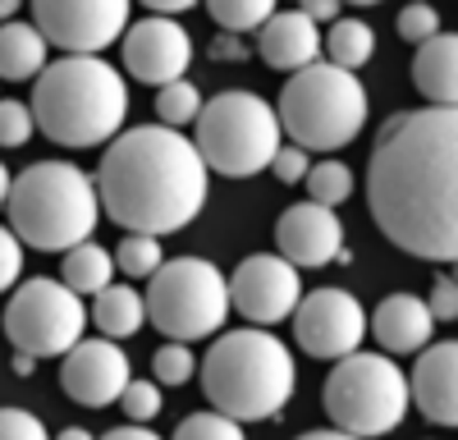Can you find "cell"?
Instances as JSON below:
<instances>
[{
	"label": "cell",
	"mask_w": 458,
	"mask_h": 440,
	"mask_svg": "<svg viewBox=\"0 0 458 440\" xmlns=\"http://www.w3.org/2000/svg\"><path fill=\"white\" fill-rule=\"evenodd\" d=\"M458 110L427 106L386 120L367 165V202L394 248L454 267L458 257Z\"/></svg>",
	"instance_id": "obj_1"
},
{
	"label": "cell",
	"mask_w": 458,
	"mask_h": 440,
	"mask_svg": "<svg viewBox=\"0 0 458 440\" xmlns=\"http://www.w3.org/2000/svg\"><path fill=\"white\" fill-rule=\"evenodd\" d=\"M92 183L101 211L114 225H124L129 234L165 239L179 234L188 220H198V211L207 207L211 170L179 129L142 124L106 147Z\"/></svg>",
	"instance_id": "obj_2"
},
{
	"label": "cell",
	"mask_w": 458,
	"mask_h": 440,
	"mask_svg": "<svg viewBox=\"0 0 458 440\" xmlns=\"http://www.w3.org/2000/svg\"><path fill=\"white\" fill-rule=\"evenodd\" d=\"M32 124L60 147H101L114 142L129 115L124 73L101 55H64L37 73Z\"/></svg>",
	"instance_id": "obj_3"
},
{
	"label": "cell",
	"mask_w": 458,
	"mask_h": 440,
	"mask_svg": "<svg viewBox=\"0 0 458 440\" xmlns=\"http://www.w3.org/2000/svg\"><path fill=\"white\" fill-rule=\"evenodd\" d=\"M293 381H298L293 353L271 330H229L202 358V390L211 413L239 427L280 418L293 394Z\"/></svg>",
	"instance_id": "obj_4"
},
{
	"label": "cell",
	"mask_w": 458,
	"mask_h": 440,
	"mask_svg": "<svg viewBox=\"0 0 458 440\" xmlns=\"http://www.w3.org/2000/svg\"><path fill=\"white\" fill-rule=\"evenodd\" d=\"M10 234L37 252H69L92 239L101 202L88 170L69 161H37L10 179Z\"/></svg>",
	"instance_id": "obj_5"
},
{
	"label": "cell",
	"mask_w": 458,
	"mask_h": 440,
	"mask_svg": "<svg viewBox=\"0 0 458 440\" xmlns=\"http://www.w3.org/2000/svg\"><path fill=\"white\" fill-rule=\"evenodd\" d=\"M280 133L293 138L298 152H335L349 147L367 124V88L358 73H344L326 60L298 69L276 106Z\"/></svg>",
	"instance_id": "obj_6"
},
{
	"label": "cell",
	"mask_w": 458,
	"mask_h": 440,
	"mask_svg": "<svg viewBox=\"0 0 458 440\" xmlns=\"http://www.w3.org/2000/svg\"><path fill=\"white\" fill-rule=\"evenodd\" d=\"M321 403L335 422V431L353 440H376L403 422L408 413V377L386 353H349L330 367Z\"/></svg>",
	"instance_id": "obj_7"
},
{
	"label": "cell",
	"mask_w": 458,
	"mask_h": 440,
	"mask_svg": "<svg viewBox=\"0 0 458 440\" xmlns=\"http://www.w3.org/2000/svg\"><path fill=\"white\" fill-rule=\"evenodd\" d=\"M198 157L207 170L229 179H248L276 161L284 147L276 106H266L257 92H220L198 110Z\"/></svg>",
	"instance_id": "obj_8"
},
{
	"label": "cell",
	"mask_w": 458,
	"mask_h": 440,
	"mask_svg": "<svg viewBox=\"0 0 458 440\" xmlns=\"http://www.w3.org/2000/svg\"><path fill=\"white\" fill-rule=\"evenodd\" d=\"M142 308H147V321H157L161 335H170V344L207 340L229 317L225 271L207 262V257L161 262V271L151 275V289L142 293Z\"/></svg>",
	"instance_id": "obj_9"
},
{
	"label": "cell",
	"mask_w": 458,
	"mask_h": 440,
	"mask_svg": "<svg viewBox=\"0 0 458 440\" xmlns=\"http://www.w3.org/2000/svg\"><path fill=\"white\" fill-rule=\"evenodd\" d=\"M88 330V308L60 280L37 275L10 293L5 335L28 358H64Z\"/></svg>",
	"instance_id": "obj_10"
},
{
	"label": "cell",
	"mask_w": 458,
	"mask_h": 440,
	"mask_svg": "<svg viewBox=\"0 0 458 440\" xmlns=\"http://www.w3.org/2000/svg\"><path fill=\"white\" fill-rule=\"evenodd\" d=\"M32 28L69 55H97L129 28V0H37Z\"/></svg>",
	"instance_id": "obj_11"
},
{
	"label": "cell",
	"mask_w": 458,
	"mask_h": 440,
	"mask_svg": "<svg viewBox=\"0 0 458 440\" xmlns=\"http://www.w3.org/2000/svg\"><path fill=\"white\" fill-rule=\"evenodd\" d=\"M293 335L302 353L339 362L362 349L367 340V312L349 289H312L308 299H298L293 308Z\"/></svg>",
	"instance_id": "obj_12"
},
{
	"label": "cell",
	"mask_w": 458,
	"mask_h": 440,
	"mask_svg": "<svg viewBox=\"0 0 458 440\" xmlns=\"http://www.w3.org/2000/svg\"><path fill=\"white\" fill-rule=\"evenodd\" d=\"M229 284V308H239L257 330L261 326H280L284 317H293L298 299H302V280L284 257L271 252H252L239 262V271L225 280Z\"/></svg>",
	"instance_id": "obj_13"
},
{
	"label": "cell",
	"mask_w": 458,
	"mask_h": 440,
	"mask_svg": "<svg viewBox=\"0 0 458 440\" xmlns=\"http://www.w3.org/2000/svg\"><path fill=\"white\" fill-rule=\"evenodd\" d=\"M188 60H193V37L183 32V23L147 14L124 28V69L138 83H151V88L179 83Z\"/></svg>",
	"instance_id": "obj_14"
},
{
	"label": "cell",
	"mask_w": 458,
	"mask_h": 440,
	"mask_svg": "<svg viewBox=\"0 0 458 440\" xmlns=\"http://www.w3.org/2000/svg\"><path fill=\"white\" fill-rule=\"evenodd\" d=\"M129 353L110 340H79L64 353L60 367V385L73 403H88V409H106L124 394L129 385Z\"/></svg>",
	"instance_id": "obj_15"
},
{
	"label": "cell",
	"mask_w": 458,
	"mask_h": 440,
	"mask_svg": "<svg viewBox=\"0 0 458 440\" xmlns=\"http://www.w3.org/2000/svg\"><path fill=\"white\" fill-rule=\"evenodd\" d=\"M276 248L293 271L326 267V262H339V252H344V225H339L335 211H326L317 202H298L280 216Z\"/></svg>",
	"instance_id": "obj_16"
},
{
	"label": "cell",
	"mask_w": 458,
	"mask_h": 440,
	"mask_svg": "<svg viewBox=\"0 0 458 440\" xmlns=\"http://www.w3.org/2000/svg\"><path fill=\"white\" fill-rule=\"evenodd\" d=\"M408 399H417L422 418L436 427L458 422V344L454 340L422 349V358L412 367V381H408Z\"/></svg>",
	"instance_id": "obj_17"
},
{
	"label": "cell",
	"mask_w": 458,
	"mask_h": 440,
	"mask_svg": "<svg viewBox=\"0 0 458 440\" xmlns=\"http://www.w3.org/2000/svg\"><path fill=\"white\" fill-rule=\"evenodd\" d=\"M257 55L271 64V69H308L321 60V28H312L298 10H284V14H271L261 28H257Z\"/></svg>",
	"instance_id": "obj_18"
},
{
	"label": "cell",
	"mask_w": 458,
	"mask_h": 440,
	"mask_svg": "<svg viewBox=\"0 0 458 440\" xmlns=\"http://www.w3.org/2000/svg\"><path fill=\"white\" fill-rule=\"evenodd\" d=\"M367 330L380 340V349L390 353H412V349H427L436 335V321L427 312L422 299L412 293H390L386 303H376V312L367 317Z\"/></svg>",
	"instance_id": "obj_19"
},
{
	"label": "cell",
	"mask_w": 458,
	"mask_h": 440,
	"mask_svg": "<svg viewBox=\"0 0 458 440\" xmlns=\"http://www.w3.org/2000/svg\"><path fill=\"white\" fill-rule=\"evenodd\" d=\"M412 83L431 106L454 110V101H458V37L454 32H436L431 42L417 47Z\"/></svg>",
	"instance_id": "obj_20"
},
{
	"label": "cell",
	"mask_w": 458,
	"mask_h": 440,
	"mask_svg": "<svg viewBox=\"0 0 458 440\" xmlns=\"http://www.w3.org/2000/svg\"><path fill=\"white\" fill-rule=\"evenodd\" d=\"M92 321L101 330V340L120 344L129 335H138L142 321H147V308H142V293L133 284H106L97 293V308H92Z\"/></svg>",
	"instance_id": "obj_21"
},
{
	"label": "cell",
	"mask_w": 458,
	"mask_h": 440,
	"mask_svg": "<svg viewBox=\"0 0 458 440\" xmlns=\"http://www.w3.org/2000/svg\"><path fill=\"white\" fill-rule=\"evenodd\" d=\"M47 69V42H42V32H37L32 23H0V79H32V73H42Z\"/></svg>",
	"instance_id": "obj_22"
},
{
	"label": "cell",
	"mask_w": 458,
	"mask_h": 440,
	"mask_svg": "<svg viewBox=\"0 0 458 440\" xmlns=\"http://www.w3.org/2000/svg\"><path fill=\"white\" fill-rule=\"evenodd\" d=\"M69 293H101L106 284H114V257H110V248H101V243H79V248H69L64 252V280H60Z\"/></svg>",
	"instance_id": "obj_23"
},
{
	"label": "cell",
	"mask_w": 458,
	"mask_h": 440,
	"mask_svg": "<svg viewBox=\"0 0 458 440\" xmlns=\"http://www.w3.org/2000/svg\"><path fill=\"white\" fill-rule=\"evenodd\" d=\"M321 51L330 55L326 64H335V69H344V73H353V69H362V64L371 60L376 32H371L362 19H335L330 32H321Z\"/></svg>",
	"instance_id": "obj_24"
},
{
	"label": "cell",
	"mask_w": 458,
	"mask_h": 440,
	"mask_svg": "<svg viewBox=\"0 0 458 440\" xmlns=\"http://www.w3.org/2000/svg\"><path fill=\"white\" fill-rule=\"evenodd\" d=\"M353 198V170L344 161H321V165H308V202L335 211L339 202Z\"/></svg>",
	"instance_id": "obj_25"
},
{
	"label": "cell",
	"mask_w": 458,
	"mask_h": 440,
	"mask_svg": "<svg viewBox=\"0 0 458 440\" xmlns=\"http://www.w3.org/2000/svg\"><path fill=\"white\" fill-rule=\"evenodd\" d=\"M207 10L220 23V32H229V37H234V32H257L266 19L276 14L271 0H211Z\"/></svg>",
	"instance_id": "obj_26"
},
{
	"label": "cell",
	"mask_w": 458,
	"mask_h": 440,
	"mask_svg": "<svg viewBox=\"0 0 458 440\" xmlns=\"http://www.w3.org/2000/svg\"><path fill=\"white\" fill-rule=\"evenodd\" d=\"M198 110H202V92H198L193 83H188V79L165 83V88L157 92V115H161V124H165V129L193 124V120H198Z\"/></svg>",
	"instance_id": "obj_27"
},
{
	"label": "cell",
	"mask_w": 458,
	"mask_h": 440,
	"mask_svg": "<svg viewBox=\"0 0 458 440\" xmlns=\"http://www.w3.org/2000/svg\"><path fill=\"white\" fill-rule=\"evenodd\" d=\"M114 267H120L124 275H157L165 252H161V239H147V234H129L120 243V252H110Z\"/></svg>",
	"instance_id": "obj_28"
},
{
	"label": "cell",
	"mask_w": 458,
	"mask_h": 440,
	"mask_svg": "<svg viewBox=\"0 0 458 440\" xmlns=\"http://www.w3.org/2000/svg\"><path fill=\"white\" fill-rule=\"evenodd\" d=\"M170 440H248L239 422H229L220 413H193V418H183L174 427Z\"/></svg>",
	"instance_id": "obj_29"
},
{
	"label": "cell",
	"mask_w": 458,
	"mask_h": 440,
	"mask_svg": "<svg viewBox=\"0 0 458 440\" xmlns=\"http://www.w3.org/2000/svg\"><path fill=\"white\" fill-rule=\"evenodd\" d=\"M151 367H157V385H183V381H193V349L188 344H165V349H157L151 353Z\"/></svg>",
	"instance_id": "obj_30"
},
{
	"label": "cell",
	"mask_w": 458,
	"mask_h": 440,
	"mask_svg": "<svg viewBox=\"0 0 458 440\" xmlns=\"http://www.w3.org/2000/svg\"><path fill=\"white\" fill-rule=\"evenodd\" d=\"M120 409L133 418V422H151L161 409H165V399H161V385L157 381H129L124 394H120Z\"/></svg>",
	"instance_id": "obj_31"
},
{
	"label": "cell",
	"mask_w": 458,
	"mask_h": 440,
	"mask_svg": "<svg viewBox=\"0 0 458 440\" xmlns=\"http://www.w3.org/2000/svg\"><path fill=\"white\" fill-rule=\"evenodd\" d=\"M37 133L32 110L23 101H0V147H23Z\"/></svg>",
	"instance_id": "obj_32"
},
{
	"label": "cell",
	"mask_w": 458,
	"mask_h": 440,
	"mask_svg": "<svg viewBox=\"0 0 458 440\" xmlns=\"http://www.w3.org/2000/svg\"><path fill=\"white\" fill-rule=\"evenodd\" d=\"M436 32H440V14H436L431 5H408V10L399 14V37H403V42H412V47L431 42Z\"/></svg>",
	"instance_id": "obj_33"
},
{
	"label": "cell",
	"mask_w": 458,
	"mask_h": 440,
	"mask_svg": "<svg viewBox=\"0 0 458 440\" xmlns=\"http://www.w3.org/2000/svg\"><path fill=\"white\" fill-rule=\"evenodd\" d=\"M0 440H51L42 418H32L23 409H0Z\"/></svg>",
	"instance_id": "obj_34"
},
{
	"label": "cell",
	"mask_w": 458,
	"mask_h": 440,
	"mask_svg": "<svg viewBox=\"0 0 458 440\" xmlns=\"http://www.w3.org/2000/svg\"><path fill=\"white\" fill-rule=\"evenodd\" d=\"M23 275V243L10 234V225H0V293Z\"/></svg>",
	"instance_id": "obj_35"
},
{
	"label": "cell",
	"mask_w": 458,
	"mask_h": 440,
	"mask_svg": "<svg viewBox=\"0 0 458 440\" xmlns=\"http://www.w3.org/2000/svg\"><path fill=\"white\" fill-rule=\"evenodd\" d=\"M427 312H431V321H454L458 317V284H454V275H436Z\"/></svg>",
	"instance_id": "obj_36"
},
{
	"label": "cell",
	"mask_w": 458,
	"mask_h": 440,
	"mask_svg": "<svg viewBox=\"0 0 458 440\" xmlns=\"http://www.w3.org/2000/svg\"><path fill=\"white\" fill-rule=\"evenodd\" d=\"M271 174L280 183H302V179H308V152H298V147H280L276 161H271Z\"/></svg>",
	"instance_id": "obj_37"
},
{
	"label": "cell",
	"mask_w": 458,
	"mask_h": 440,
	"mask_svg": "<svg viewBox=\"0 0 458 440\" xmlns=\"http://www.w3.org/2000/svg\"><path fill=\"white\" fill-rule=\"evenodd\" d=\"M298 14L308 19L312 28H321V23H335V19H339V5H330V0H302Z\"/></svg>",
	"instance_id": "obj_38"
},
{
	"label": "cell",
	"mask_w": 458,
	"mask_h": 440,
	"mask_svg": "<svg viewBox=\"0 0 458 440\" xmlns=\"http://www.w3.org/2000/svg\"><path fill=\"white\" fill-rule=\"evenodd\" d=\"M243 55H248V47L239 42V37H229V32H220L211 42V60H243Z\"/></svg>",
	"instance_id": "obj_39"
},
{
	"label": "cell",
	"mask_w": 458,
	"mask_h": 440,
	"mask_svg": "<svg viewBox=\"0 0 458 440\" xmlns=\"http://www.w3.org/2000/svg\"><path fill=\"white\" fill-rule=\"evenodd\" d=\"M101 440H161V436L147 431V427H114V431H106Z\"/></svg>",
	"instance_id": "obj_40"
},
{
	"label": "cell",
	"mask_w": 458,
	"mask_h": 440,
	"mask_svg": "<svg viewBox=\"0 0 458 440\" xmlns=\"http://www.w3.org/2000/svg\"><path fill=\"white\" fill-rule=\"evenodd\" d=\"M32 372H37V358H28V353H14V377H23V381H28Z\"/></svg>",
	"instance_id": "obj_41"
},
{
	"label": "cell",
	"mask_w": 458,
	"mask_h": 440,
	"mask_svg": "<svg viewBox=\"0 0 458 440\" xmlns=\"http://www.w3.org/2000/svg\"><path fill=\"white\" fill-rule=\"evenodd\" d=\"M55 440H97V436H92V431H83V427H64Z\"/></svg>",
	"instance_id": "obj_42"
},
{
	"label": "cell",
	"mask_w": 458,
	"mask_h": 440,
	"mask_svg": "<svg viewBox=\"0 0 458 440\" xmlns=\"http://www.w3.org/2000/svg\"><path fill=\"white\" fill-rule=\"evenodd\" d=\"M298 440H353V436H344V431H308V436H298Z\"/></svg>",
	"instance_id": "obj_43"
},
{
	"label": "cell",
	"mask_w": 458,
	"mask_h": 440,
	"mask_svg": "<svg viewBox=\"0 0 458 440\" xmlns=\"http://www.w3.org/2000/svg\"><path fill=\"white\" fill-rule=\"evenodd\" d=\"M14 14H19V0H0V19H5V23H10Z\"/></svg>",
	"instance_id": "obj_44"
},
{
	"label": "cell",
	"mask_w": 458,
	"mask_h": 440,
	"mask_svg": "<svg viewBox=\"0 0 458 440\" xmlns=\"http://www.w3.org/2000/svg\"><path fill=\"white\" fill-rule=\"evenodd\" d=\"M5 198H10V170L0 165V207H5Z\"/></svg>",
	"instance_id": "obj_45"
}]
</instances>
